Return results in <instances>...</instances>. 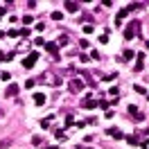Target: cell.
<instances>
[{
	"label": "cell",
	"mask_w": 149,
	"mask_h": 149,
	"mask_svg": "<svg viewBox=\"0 0 149 149\" xmlns=\"http://www.w3.org/2000/svg\"><path fill=\"white\" fill-rule=\"evenodd\" d=\"M41 81H45L47 86H54V88L63 84V81H61V77H59L56 72H52V70H45V72H43V77H41Z\"/></svg>",
	"instance_id": "1"
},
{
	"label": "cell",
	"mask_w": 149,
	"mask_h": 149,
	"mask_svg": "<svg viewBox=\"0 0 149 149\" xmlns=\"http://www.w3.org/2000/svg\"><path fill=\"white\" fill-rule=\"evenodd\" d=\"M136 29H140V23H138V20L129 23V27H127V32H124V38H133V36H136Z\"/></svg>",
	"instance_id": "2"
},
{
	"label": "cell",
	"mask_w": 149,
	"mask_h": 149,
	"mask_svg": "<svg viewBox=\"0 0 149 149\" xmlns=\"http://www.w3.org/2000/svg\"><path fill=\"white\" fill-rule=\"evenodd\" d=\"M36 59H38V54H36V52H32L27 59H23V68H32V65L36 63Z\"/></svg>",
	"instance_id": "3"
},
{
	"label": "cell",
	"mask_w": 149,
	"mask_h": 149,
	"mask_svg": "<svg viewBox=\"0 0 149 149\" xmlns=\"http://www.w3.org/2000/svg\"><path fill=\"white\" fill-rule=\"evenodd\" d=\"M81 88H84V81H81V79H72V81H70V91H72V93H79Z\"/></svg>",
	"instance_id": "4"
},
{
	"label": "cell",
	"mask_w": 149,
	"mask_h": 149,
	"mask_svg": "<svg viewBox=\"0 0 149 149\" xmlns=\"http://www.w3.org/2000/svg\"><path fill=\"white\" fill-rule=\"evenodd\" d=\"M34 104H38V106H41V104H45V95L36 93V95H34Z\"/></svg>",
	"instance_id": "5"
},
{
	"label": "cell",
	"mask_w": 149,
	"mask_h": 149,
	"mask_svg": "<svg viewBox=\"0 0 149 149\" xmlns=\"http://www.w3.org/2000/svg\"><path fill=\"white\" fill-rule=\"evenodd\" d=\"M65 9L68 11H79V5H77V2H65Z\"/></svg>",
	"instance_id": "6"
},
{
	"label": "cell",
	"mask_w": 149,
	"mask_h": 149,
	"mask_svg": "<svg viewBox=\"0 0 149 149\" xmlns=\"http://www.w3.org/2000/svg\"><path fill=\"white\" fill-rule=\"evenodd\" d=\"M127 14H129L127 9H120V11H118V16H115V20H118V23H120V20H124V18H127Z\"/></svg>",
	"instance_id": "7"
},
{
	"label": "cell",
	"mask_w": 149,
	"mask_h": 149,
	"mask_svg": "<svg viewBox=\"0 0 149 149\" xmlns=\"http://www.w3.org/2000/svg\"><path fill=\"white\" fill-rule=\"evenodd\" d=\"M11 95H18V86H9L7 88V97H11Z\"/></svg>",
	"instance_id": "8"
},
{
	"label": "cell",
	"mask_w": 149,
	"mask_h": 149,
	"mask_svg": "<svg viewBox=\"0 0 149 149\" xmlns=\"http://www.w3.org/2000/svg\"><path fill=\"white\" fill-rule=\"evenodd\" d=\"M9 145H11V138H5V140H0V149L9 147Z\"/></svg>",
	"instance_id": "9"
},
{
	"label": "cell",
	"mask_w": 149,
	"mask_h": 149,
	"mask_svg": "<svg viewBox=\"0 0 149 149\" xmlns=\"http://www.w3.org/2000/svg\"><path fill=\"white\" fill-rule=\"evenodd\" d=\"M84 106H86V109H95V106H97V102H95V100H91V102H86Z\"/></svg>",
	"instance_id": "10"
},
{
	"label": "cell",
	"mask_w": 149,
	"mask_h": 149,
	"mask_svg": "<svg viewBox=\"0 0 149 149\" xmlns=\"http://www.w3.org/2000/svg\"><path fill=\"white\" fill-rule=\"evenodd\" d=\"M52 18H54V20H61V18H63V14H61V11H54V14H52Z\"/></svg>",
	"instance_id": "11"
},
{
	"label": "cell",
	"mask_w": 149,
	"mask_h": 149,
	"mask_svg": "<svg viewBox=\"0 0 149 149\" xmlns=\"http://www.w3.org/2000/svg\"><path fill=\"white\" fill-rule=\"evenodd\" d=\"M34 84H36L34 79H27V81H25V88H34Z\"/></svg>",
	"instance_id": "12"
},
{
	"label": "cell",
	"mask_w": 149,
	"mask_h": 149,
	"mask_svg": "<svg viewBox=\"0 0 149 149\" xmlns=\"http://www.w3.org/2000/svg\"><path fill=\"white\" fill-rule=\"evenodd\" d=\"M45 47H47V50H50V52H56V43H47Z\"/></svg>",
	"instance_id": "13"
}]
</instances>
